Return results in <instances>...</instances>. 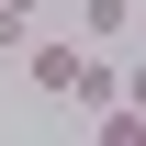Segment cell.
I'll use <instances>...</instances> for the list:
<instances>
[{
	"label": "cell",
	"mask_w": 146,
	"mask_h": 146,
	"mask_svg": "<svg viewBox=\"0 0 146 146\" xmlns=\"http://www.w3.org/2000/svg\"><path fill=\"white\" fill-rule=\"evenodd\" d=\"M90 56H101L90 34H23V79H34L45 101H68L79 79H90Z\"/></svg>",
	"instance_id": "1"
},
{
	"label": "cell",
	"mask_w": 146,
	"mask_h": 146,
	"mask_svg": "<svg viewBox=\"0 0 146 146\" xmlns=\"http://www.w3.org/2000/svg\"><path fill=\"white\" fill-rule=\"evenodd\" d=\"M79 34L112 45V34H135V0H79Z\"/></svg>",
	"instance_id": "2"
},
{
	"label": "cell",
	"mask_w": 146,
	"mask_h": 146,
	"mask_svg": "<svg viewBox=\"0 0 146 146\" xmlns=\"http://www.w3.org/2000/svg\"><path fill=\"white\" fill-rule=\"evenodd\" d=\"M112 101H124V112H146V56H124V68H112Z\"/></svg>",
	"instance_id": "3"
},
{
	"label": "cell",
	"mask_w": 146,
	"mask_h": 146,
	"mask_svg": "<svg viewBox=\"0 0 146 146\" xmlns=\"http://www.w3.org/2000/svg\"><path fill=\"white\" fill-rule=\"evenodd\" d=\"M23 34H34V11H23V0H0V56H23Z\"/></svg>",
	"instance_id": "4"
}]
</instances>
